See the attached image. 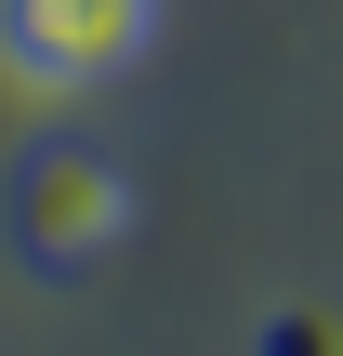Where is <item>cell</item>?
<instances>
[{
  "instance_id": "obj_1",
  "label": "cell",
  "mask_w": 343,
  "mask_h": 356,
  "mask_svg": "<svg viewBox=\"0 0 343 356\" xmlns=\"http://www.w3.org/2000/svg\"><path fill=\"white\" fill-rule=\"evenodd\" d=\"M145 26H159V0H0V53H13V79H40V92L119 79V66L145 53Z\"/></svg>"
},
{
  "instance_id": "obj_2",
  "label": "cell",
  "mask_w": 343,
  "mask_h": 356,
  "mask_svg": "<svg viewBox=\"0 0 343 356\" xmlns=\"http://www.w3.org/2000/svg\"><path fill=\"white\" fill-rule=\"evenodd\" d=\"M119 211H132V185H119L93 145H40V159L13 172V225H26V251H40V264L106 251V238H119Z\"/></svg>"
}]
</instances>
